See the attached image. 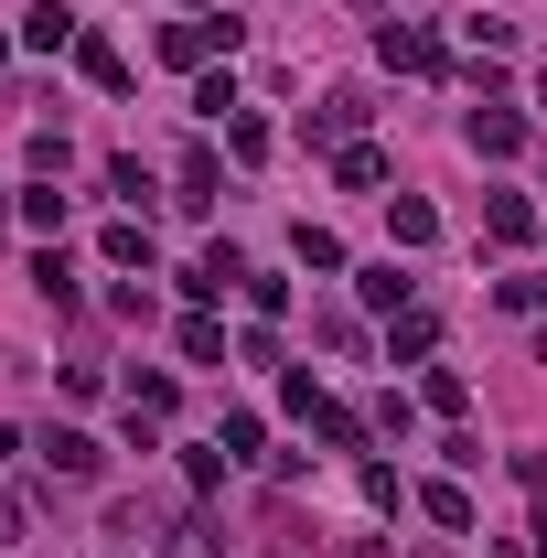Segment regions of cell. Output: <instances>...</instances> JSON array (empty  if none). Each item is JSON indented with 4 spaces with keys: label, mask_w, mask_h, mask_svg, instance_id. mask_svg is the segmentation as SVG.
I'll use <instances>...</instances> for the list:
<instances>
[{
    "label": "cell",
    "mask_w": 547,
    "mask_h": 558,
    "mask_svg": "<svg viewBox=\"0 0 547 558\" xmlns=\"http://www.w3.org/2000/svg\"><path fill=\"white\" fill-rule=\"evenodd\" d=\"M161 558H226V537H215V515H172V537H161Z\"/></svg>",
    "instance_id": "9c48e42d"
},
{
    "label": "cell",
    "mask_w": 547,
    "mask_h": 558,
    "mask_svg": "<svg viewBox=\"0 0 547 558\" xmlns=\"http://www.w3.org/2000/svg\"><path fill=\"white\" fill-rule=\"evenodd\" d=\"M108 258H119V269H150V226H139V215L108 226Z\"/></svg>",
    "instance_id": "4fadbf2b"
},
{
    "label": "cell",
    "mask_w": 547,
    "mask_h": 558,
    "mask_svg": "<svg viewBox=\"0 0 547 558\" xmlns=\"http://www.w3.org/2000/svg\"><path fill=\"white\" fill-rule=\"evenodd\" d=\"M0 537H22V494H0Z\"/></svg>",
    "instance_id": "7402d4cb"
},
{
    "label": "cell",
    "mask_w": 547,
    "mask_h": 558,
    "mask_svg": "<svg viewBox=\"0 0 547 558\" xmlns=\"http://www.w3.org/2000/svg\"><path fill=\"white\" fill-rule=\"evenodd\" d=\"M75 65H86V86H108V97L130 86V54H119L108 33H86V44H75Z\"/></svg>",
    "instance_id": "8992f818"
},
{
    "label": "cell",
    "mask_w": 547,
    "mask_h": 558,
    "mask_svg": "<svg viewBox=\"0 0 547 558\" xmlns=\"http://www.w3.org/2000/svg\"><path fill=\"white\" fill-rule=\"evenodd\" d=\"M22 44H33V54H75V44H86V22H75L65 0H33V11H22Z\"/></svg>",
    "instance_id": "3957f363"
},
{
    "label": "cell",
    "mask_w": 547,
    "mask_h": 558,
    "mask_svg": "<svg viewBox=\"0 0 547 558\" xmlns=\"http://www.w3.org/2000/svg\"><path fill=\"white\" fill-rule=\"evenodd\" d=\"M130 418L161 429V418H172V376H130Z\"/></svg>",
    "instance_id": "9a60e30c"
},
{
    "label": "cell",
    "mask_w": 547,
    "mask_h": 558,
    "mask_svg": "<svg viewBox=\"0 0 547 558\" xmlns=\"http://www.w3.org/2000/svg\"><path fill=\"white\" fill-rule=\"evenodd\" d=\"M44 462H54L65 484H97V462H108V451H97L86 429H44Z\"/></svg>",
    "instance_id": "5b68a950"
},
{
    "label": "cell",
    "mask_w": 547,
    "mask_h": 558,
    "mask_svg": "<svg viewBox=\"0 0 547 558\" xmlns=\"http://www.w3.org/2000/svg\"><path fill=\"white\" fill-rule=\"evenodd\" d=\"M333 183H343V194H376V183H387V161H376L365 140H343V150H333Z\"/></svg>",
    "instance_id": "30bf717a"
},
{
    "label": "cell",
    "mask_w": 547,
    "mask_h": 558,
    "mask_svg": "<svg viewBox=\"0 0 547 558\" xmlns=\"http://www.w3.org/2000/svg\"><path fill=\"white\" fill-rule=\"evenodd\" d=\"M354 290H365L376 312H409V279H398V258H387V269H365V279H354Z\"/></svg>",
    "instance_id": "ac0fdd59"
},
{
    "label": "cell",
    "mask_w": 547,
    "mask_h": 558,
    "mask_svg": "<svg viewBox=\"0 0 547 558\" xmlns=\"http://www.w3.org/2000/svg\"><path fill=\"white\" fill-rule=\"evenodd\" d=\"M172 205H194V215L215 205V150H183V194H172Z\"/></svg>",
    "instance_id": "5bb4252c"
},
{
    "label": "cell",
    "mask_w": 547,
    "mask_h": 558,
    "mask_svg": "<svg viewBox=\"0 0 547 558\" xmlns=\"http://www.w3.org/2000/svg\"><path fill=\"white\" fill-rule=\"evenodd\" d=\"M226 150H236V161H269V119L236 108V119H226Z\"/></svg>",
    "instance_id": "ffe728a7"
},
{
    "label": "cell",
    "mask_w": 547,
    "mask_h": 558,
    "mask_svg": "<svg viewBox=\"0 0 547 558\" xmlns=\"http://www.w3.org/2000/svg\"><path fill=\"white\" fill-rule=\"evenodd\" d=\"M183 354H194V365H226V323H205V312H194V323H183Z\"/></svg>",
    "instance_id": "44dd1931"
},
{
    "label": "cell",
    "mask_w": 547,
    "mask_h": 558,
    "mask_svg": "<svg viewBox=\"0 0 547 558\" xmlns=\"http://www.w3.org/2000/svg\"><path fill=\"white\" fill-rule=\"evenodd\" d=\"M387 226H398V247H429L440 236V215L418 205V194H387Z\"/></svg>",
    "instance_id": "8fae6325"
},
{
    "label": "cell",
    "mask_w": 547,
    "mask_h": 558,
    "mask_svg": "<svg viewBox=\"0 0 547 558\" xmlns=\"http://www.w3.org/2000/svg\"><path fill=\"white\" fill-rule=\"evenodd\" d=\"M418 505H429V526H473V494H462V484H429Z\"/></svg>",
    "instance_id": "d6986e66"
},
{
    "label": "cell",
    "mask_w": 547,
    "mask_h": 558,
    "mask_svg": "<svg viewBox=\"0 0 547 558\" xmlns=\"http://www.w3.org/2000/svg\"><path fill=\"white\" fill-rule=\"evenodd\" d=\"M462 140H473L483 161H505V150H526V119H515V108H505V97H483L473 119H462Z\"/></svg>",
    "instance_id": "7a4b0ae2"
},
{
    "label": "cell",
    "mask_w": 547,
    "mask_h": 558,
    "mask_svg": "<svg viewBox=\"0 0 547 558\" xmlns=\"http://www.w3.org/2000/svg\"><path fill=\"white\" fill-rule=\"evenodd\" d=\"M0 65H11V44H0Z\"/></svg>",
    "instance_id": "603a6c76"
},
{
    "label": "cell",
    "mask_w": 547,
    "mask_h": 558,
    "mask_svg": "<svg viewBox=\"0 0 547 558\" xmlns=\"http://www.w3.org/2000/svg\"><path fill=\"white\" fill-rule=\"evenodd\" d=\"M0 215H11V194H0Z\"/></svg>",
    "instance_id": "cb8c5ba5"
},
{
    "label": "cell",
    "mask_w": 547,
    "mask_h": 558,
    "mask_svg": "<svg viewBox=\"0 0 547 558\" xmlns=\"http://www.w3.org/2000/svg\"><path fill=\"white\" fill-rule=\"evenodd\" d=\"M483 226H494V247H526V236H537V205H526V194H494Z\"/></svg>",
    "instance_id": "52a82bcc"
},
{
    "label": "cell",
    "mask_w": 547,
    "mask_h": 558,
    "mask_svg": "<svg viewBox=\"0 0 547 558\" xmlns=\"http://www.w3.org/2000/svg\"><path fill=\"white\" fill-rule=\"evenodd\" d=\"M301 418H312V429H323V440H333V451H354V440H365V418L343 409V398H312V409H301Z\"/></svg>",
    "instance_id": "7c38bea8"
},
{
    "label": "cell",
    "mask_w": 547,
    "mask_h": 558,
    "mask_svg": "<svg viewBox=\"0 0 547 558\" xmlns=\"http://www.w3.org/2000/svg\"><path fill=\"white\" fill-rule=\"evenodd\" d=\"M258 440H269V429H258V418H247V409H236V418H226V429H215V451H226V462H258Z\"/></svg>",
    "instance_id": "2e32d148"
},
{
    "label": "cell",
    "mask_w": 547,
    "mask_h": 558,
    "mask_svg": "<svg viewBox=\"0 0 547 558\" xmlns=\"http://www.w3.org/2000/svg\"><path fill=\"white\" fill-rule=\"evenodd\" d=\"M290 258H301V269H323V279L343 269V247H333V236H323V226H301V236H290Z\"/></svg>",
    "instance_id": "e0dca14e"
},
{
    "label": "cell",
    "mask_w": 547,
    "mask_h": 558,
    "mask_svg": "<svg viewBox=\"0 0 547 558\" xmlns=\"http://www.w3.org/2000/svg\"><path fill=\"white\" fill-rule=\"evenodd\" d=\"M354 130H365V97H354V86H333V97L312 108V140H354Z\"/></svg>",
    "instance_id": "ba28073f"
},
{
    "label": "cell",
    "mask_w": 547,
    "mask_h": 558,
    "mask_svg": "<svg viewBox=\"0 0 547 558\" xmlns=\"http://www.w3.org/2000/svg\"><path fill=\"white\" fill-rule=\"evenodd\" d=\"M226 44H236V22H172L161 33V65H215Z\"/></svg>",
    "instance_id": "277c9868"
},
{
    "label": "cell",
    "mask_w": 547,
    "mask_h": 558,
    "mask_svg": "<svg viewBox=\"0 0 547 558\" xmlns=\"http://www.w3.org/2000/svg\"><path fill=\"white\" fill-rule=\"evenodd\" d=\"M376 54H387L398 75H440V33H429V22H387V33H376Z\"/></svg>",
    "instance_id": "6da1fadb"
}]
</instances>
